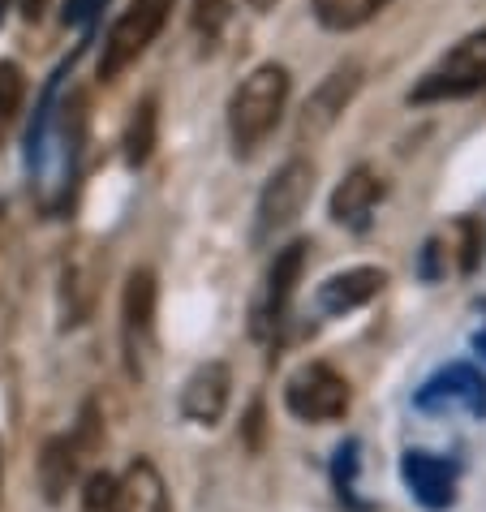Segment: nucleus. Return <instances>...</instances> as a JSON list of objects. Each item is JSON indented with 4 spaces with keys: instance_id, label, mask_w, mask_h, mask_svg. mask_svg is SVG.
Here are the masks:
<instances>
[{
    "instance_id": "obj_10",
    "label": "nucleus",
    "mask_w": 486,
    "mask_h": 512,
    "mask_svg": "<svg viewBox=\"0 0 486 512\" xmlns=\"http://www.w3.org/2000/svg\"><path fill=\"white\" fill-rule=\"evenodd\" d=\"M362 87V65H340L332 78H323V87L306 99L302 112V138H323L340 121V112L349 108V99Z\"/></svg>"
},
{
    "instance_id": "obj_13",
    "label": "nucleus",
    "mask_w": 486,
    "mask_h": 512,
    "mask_svg": "<svg viewBox=\"0 0 486 512\" xmlns=\"http://www.w3.org/2000/svg\"><path fill=\"white\" fill-rule=\"evenodd\" d=\"M383 284H388V272H379V267H353V272L323 280L314 302H319L323 315H349V310L366 306L370 297H379Z\"/></svg>"
},
{
    "instance_id": "obj_4",
    "label": "nucleus",
    "mask_w": 486,
    "mask_h": 512,
    "mask_svg": "<svg viewBox=\"0 0 486 512\" xmlns=\"http://www.w3.org/2000/svg\"><path fill=\"white\" fill-rule=\"evenodd\" d=\"M486 87V31L465 35L443 61L413 87V104H435V99H461Z\"/></svg>"
},
{
    "instance_id": "obj_6",
    "label": "nucleus",
    "mask_w": 486,
    "mask_h": 512,
    "mask_svg": "<svg viewBox=\"0 0 486 512\" xmlns=\"http://www.w3.org/2000/svg\"><path fill=\"white\" fill-rule=\"evenodd\" d=\"M310 194H314V164L310 160H289L276 177L267 181V190L259 198V229H254V237L267 241L280 229H289V224L306 211Z\"/></svg>"
},
{
    "instance_id": "obj_26",
    "label": "nucleus",
    "mask_w": 486,
    "mask_h": 512,
    "mask_svg": "<svg viewBox=\"0 0 486 512\" xmlns=\"http://www.w3.org/2000/svg\"><path fill=\"white\" fill-rule=\"evenodd\" d=\"M5 13H9V0H0V18H5Z\"/></svg>"
},
{
    "instance_id": "obj_7",
    "label": "nucleus",
    "mask_w": 486,
    "mask_h": 512,
    "mask_svg": "<svg viewBox=\"0 0 486 512\" xmlns=\"http://www.w3.org/2000/svg\"><path fill=\"white\" fill-rule=\"evenodd\" d=\"M413 405H418L422 414H452V409H465V414L482 418L486 414V379L469 362H452L422 383L418 396H413Z\"/></svg>"
},
{
    "instance_id": "obj_5",
    "label": "nucleus",
    "mask_w": 486,
    "mask_h": 512,
    "mask_svg": "<svg viewBox=\"0 0 486 512\" xmlns=\"http://www.w3.org/2000/svg\"><path fill=\"white\" fill-rule=\"evenodd\" d=\"M349 401H353L349 383L323 362L302 366V371L284 383V405L302 422H340L349 414Z\"/></svg>"
},
{
    "instance_id": "obj_20",
    "label": "nucleus",
    "mask_w": 486,
    "mask_h": 512,
    "mask_svg": "<svg viewBox=\"0 0 486 512\" xmlns=\"http://www.w3.org/2000/svg\"><path fill=\"white\" fill-rule=\"evenodd\" d=\"M82 512H117V478L112 474H91L82 487Z\"/></svg>"
},
{
    "instance_id": "obj_19",
    "label": "nucleus",
    "mask_w": 486,
    "mask_h": 512,
    "mask_svg": "<svg viewBox=\"0 0 486 512\" xmlns=\"http://www.w3.org/2000/svg\"><path fill=\"white\" fill-rule=\"evenodd\" d=\"M22 99H26V78H22V69L13 65V61H0V147H5L13 121H18Z\"/></svg>"
},
{
    "instance_id": "obj_25",
    "label": "nucleus",
    "mask_w": 486,
    "mask_h": 512,
    "mask_svg": "<svg viewBox=\"0 0 486 512\" xmlns=\"http://www.w3.org/2000/svg\"><path fill=\"white\" fill-rule=\"evenodd\" d=\"M250 5H254V9H271V5H276V0H250Z\"/></svg>"
},
{
    "instance_id": "obj_27",
    "label": "nucleus",
    "mask_w": 486,
    "mask_h": 512,
    "mask_svg": "<svg viewBox=\"0 0 486 512\" xmlns=\"http://www.w3.org/2000/svg\"><path fill=\"white\" fill-rule=\"evenodd\" d=\"M0 478H5V452H0Z\"/></svg>"
},
{
    "instance_id": "obj_1",
    "label": "nucleus",
    "mask_w": 486,
    "mask_h": 512,
    "mask_svg": "<svg viewBox=\"0 0 486 512\" xmlns=\"http://www.w3.org/2000/svg\"><path fill=\"white\" fill-rule=\"evenodd\" d=\"M289 104V69L267 61L250 78H241V87L228 99V134H233L237 155H250L259 142L276 130Z\"/></svg>"
},
{
    "instance_id": "obj_22",
    "label": "nucleus",
    "mask_w": 486,
    "mask_h": 512,
    "mask_svg": "<svg viewBox=\"0 0 486 512\" xmlns=\"http://www.w3.org/2000/svg\"><path fill=\"white\" fill-rule=\"evenodd\" d=\"M224 0H198V26H207V35H216L220 31V22H224Z\"/></svg>"
},
{
    "instance_id": "obj_9",
    "label": "nucleus",
    "mask_w": 486,
    "mask_h": 512,
    "mask_svg": "<svg viewBox=\"0 0 486 512\" xmlns=\"http://www.w3.org/2000/svg\"><path fill=\"white\" fill-rule=\"evenodd\" d=\"M400 478H405L409 495L422 508L443 512V508L456 504V469L443 457H435V452H405V461H400Z\"/></svg>"
},
{
    "instance_id": "obj_2",
    "label": "nucleus",
    "mask_w": 486,
    "mask_h": 512,
    "mask_svg": "<svg viewBox=\"0 0 486 512\" xmlns=\"http://www.w3.org/2000/svg\"><path fill=\"white\" fill-rule=\"evenodd\" d=\"M155 276L147 267H134L125 280V297H121V349H125V371L134 383L151 375V358H155Z\"/></svg>"
},
{
    "instance_id": "obj_24",
    "label": "nucleus",
    "mask_w": 486,
    "mask_h": 512,
    "mask_svg": "<svg viewBox=\"0 0 486 512\" xmlns=\"http://www.w3.org/2000/svg\"><path fill=\"white\" fill-rule=\"evenodd\" d=\"M474 345H478V353H482V358H486V327H482V332L474 336Z\"/></svg>"
},
{
    "instance_id": "obj_3",
    "label": "nucleus",
    "mask_w": 486,
    "mask_h": 512,
    "mask_svg": "<svg viewBox=\"0 0 486 512\" xmlns=\"http://www.w3.org/2000/svg\"><path fill=\"white\" fill-rule=\"evenodd\" d=\"M168 9H173V0H130V9L112 22V31L104 39V52H99V78L104 82L121 78L125 69L155 44V35L164 31Z\"/></svg>"
},
{
    "instance_id": "obj_23",
    "label": "nucleus",
    "mask_w": 486,
    "mask_h": 512,
    "mask_svg": "<svg viewBox=\"0 0 486 512\" xmlns=\"http://www.w3.org/2000/svg\"><path fill=\"white\" fill-rule=\"evenodd\" d=\"M52 5V0H22V13H26V22H39L44 18V9Z\"/></svg>"
},
{
    "instance_id": "obj_18",
    "label": "nucleus",
    "mask_w": 486,
    "mask_h": 512,
    "mask_svg": "<svg viewBox=\"0 0 486 512\" xmlns=\"http://www.w3.org/2000/svg\"><path fill=\"white\" fill-rule=\"evenodd\" d=\"M95 263H91V254H74V259L65 263V306L74 302V323L87 319V310H91V297H95Z\"/></svg>"
},
{
    "instance_id": "obj_15",
    "label": "nucleus",
    "mask_w": 486,
    "mask_h": 512,
    "mask_svg": "<svg viewBox=\"0 0 486 512\" xmlns=\"http://www.w3.org/2000/svg\"><path fill=\"white\" fill-rule=\"evenodd\" d=\"M78 474V444L74 439H52L39 457V482H44V495L56 504L69 491V482Z\"/></svg>"
},
{
    "instance_id": "obj_12",
    "label": "nucleus",
    "mask_w": 486,
    "mask_h": 512,
    "mask_svg": "<svg viewBox=\"0 0 486 512\" xmlns=\"http://www.w3.org/2000/svg\"><path fill=\"white\" fill-rule=\"evenodd\" d=\"M383 194H388L383 177H379L370 164H357L353 173L336 186V194H332V220L345 224V229H366L370 211L379 207Z\"/></svg>"
},
{
    "instance_id": "obj_16",
    "label": "nucleus",
    "mask_w": 486,
    "mask_h": 512,
    "mask_svg": "<svg viewBox=\"0 0 486 512\" xmlns=\"http://www.w3.org/2000/svg\"><path fill=\"white\" fill-rule=\"evenodd\" d=\"M388 5L392 0H314V18H319L327 31H357V26H366Z\"/></svg>"
},
{
    "instance_id": "obj_17",
    "label": "nucleus",
    "mask_w": 486,
    "mask_h": 512,
    "mask_svg": "<svg viewBox=\"0 0 486 512\" xmlns=\"http://www.w3.org/2000/svg\"><path fill=\"white\" fill-rule=\"evenodd\" d=\"M155 130H160V112H155V99H142L130 117V130H125V160L130 168L147 164L155 151Z\"/></svg>"
},
{
    "instance_id": "obj_14",
    "label": "nucleus",
    "mask_w": 486,
    "mask_h": 512,
    "mask_svg": "<svg viewBox=\"0 0 486 512\" xmlns=\"http://www.w3.org/2000/svg\"><path fill=\"white\" fill-rule=\"evenodd\" d=\"M117 512H168L164 478L151 461H134L117 478Z\"/></svg>"
},
{
    "instance_id": "obj_11",
    "label": "nucleus",
    "mask_w": 486,
    "mask_h": 512,
    "mask_svg": "<svg viewBox=\"0 0 486 512\" xmlns=\"http://www.w3.org/2000/svg\"><path fill=\"white\" fill-rule=\"evenodd\" d=\"M228 388H233L228 366L224 362H203L181 388V414L190 422H198V426H216L224 418V409H228Z\"/></svg>"
},
{
    "instance_id": "obj_21",
    "label": "nucleus",
    "mask_w": 486,
    "mask_h": 512,
    "mask_svg": "<svg viewBox=\"0 0 486 512\" xmlns=\"http://www.w3.org/2000/svg\"><path fill=\"white\" fill-rule=\"evenodd\" d=\"M336 487H340V500L362 508V500H357V439L336 448Z\"/></svg>"
},
{
    "instance_id": "obj_8",
    "label": "nucleus",
    "mask_w": 486,
    "mask_h": 512,
    "mask_svg": "<svg viewBox=\"0 0 486 512\" xmlns=\"http://www.w3.org/2000/svg\"><path fill=\"white\" fill-rule=\"evenodd\" d=\"M306 250H310L306 241H289L284 250H276L267 284H263V302H259V323H254V332H271V327L284 323L289 302L297 293V280H302V267H306Z\"/></svg>"
}]
</instances>
